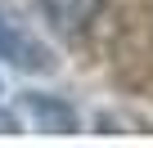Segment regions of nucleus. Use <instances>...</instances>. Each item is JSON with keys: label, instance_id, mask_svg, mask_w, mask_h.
<instances>
[{"label": "nucleus", "instance_id": "nucleus-1", "mask_svg": "<svg viewBox=\"0 0 153 148\" xmlns=\"http://www.w3.org/2000/svg\"><path fill=\"white\" fill-rule=\"evenodd\" d=\"M99 9V0H45V14L54 18L59 32H81Z\"/></svg>", "mask_w": 153, "mask_h": 148}]
</instances>
